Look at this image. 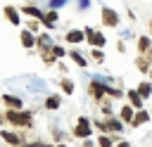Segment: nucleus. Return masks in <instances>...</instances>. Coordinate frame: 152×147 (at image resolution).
<instances>
[{"mask_svg": "<svg viewBox=\"0 0 152 147\" xmlns=\"http://www.w3.org/2000/svg\"><path fill=\"white\" fill-rule=\"evenodd\" d=\"M50 52L55 55V59H62V57H66V50H64L62 45H52V47H50Z\"/></svg>", "mask_w": 152, "mask_h": 147, "instance_id": "obj_25", "label": "nucleus"}, {"mask_svg": "<svg viewBox=\"0 0 152 147\" xmlns=\"http://www.w3.org/2000/svg\"><path fill=\"white\" fill-rule=\"evenodd\" d=\"M19 147H55V145H48V142H38L36 140V142H21Z\"/></svg>", "mask_w": 152, "mask_h": 147, "instance_id": "obj_28", "label": "nucleus"}, {"mask_svg": "<svg viewBox=\"0 0 152 147\" xmlns=\"http://www.w3.org/2000/svg\"><path fill=\"white\" fill-rule=\"evenodd\" d=\"M66 55L71 57V62H74L76 66H81V69H86V66H88V59H86V57H83V55H81V52H78L76 47H74V50H69Z\"/></svg>", "mask_w": 152, "mask_h": 147, "instance_id": "obj_17", "label": "nucleus"}, {"mask_svg": "<svg viewBox=\"0 0 152 147\" xmlns=\"http://www.w3.org/2000/svg\"><path fill=\"white\" fill-rule=\"evenodd\" d=\"M59 88H62V92L71 95V92H74V81H69V78H62V81H59Z\"/></svg>", "mask_w": 152, "mask_h": 147, "instance_id": "obj_24", "label": "nucleus"}, {"mask_svg": "<svg viewBox=\"0 0 152 147\" xmlns=\"http://www.w3.org/2000/svg\"><path fill=\"white\" fill-rule=\"evenodd\" d=\"M2 121H5V119H2V114H0V126H2Z\"/></svg>", "mask_w": 152, "mask_h": 147, "instance_id": "obj_34", "label": "nucleus"}, {"mask_svg": "<svg viewBox=\"0 0 152 147\" xmlns=\"http://www.w3.org/2000/svg\"><path fill=\"white\" fill-rule=\"evenodd\" d=\"M2 104H5L7 109H24V102H21V97H17V95H10V92H5V95H2Z\"/></svg>", "mask_w": 152, "mask_h": 147, "instance_id": "obj_11", "label": "nucleus"}, {"mask_svg": "<svg viewBox=\"0 0 152 147\" xmlns=\"http://www.w3.org/2000/svg\"><path fill=\"white\" fill-rule=\"evenodd\" d=\"M133 111H135V109H133L131 104H124V107L119 109V119H121V123H128V126H131V119H133Z\"/></svg>", "mask_w": 152, "mask_h": 147, "instance_id": "obj_19", "label": "nucleus"}, {"mask_svg": "<svg viewBox=\"0 0 152 147\" xmlns=\"http://www.w3.org/2000/svg\"><path fill=\"white\" fill-rule=\"evenodd\" d=\"M19 14H26V17H31V19H38V21H40V17H43V9H38L36 5H24V7L19 9Z\"/></svg>", "mask_w": 152, "mask_h": 147, "instance_id": "obj_15", "label": "nucleus"}, {"mask_svg": "<svg viewBox=\"0 0 152 147\" xmlns=\"http://www.w3.org/2000/svg\"><path fill=\"white\" fill-rule=\"evenodd\" d=\"M90 57H93L95 62H102V59H104V52H102V47H93V50H90Z\"/></svg>", "mask_w": 152, "mask_h": 147, "instance_id": "obj_26", "label": "nucleus"}, {"mask_svg": "<svg viewBox=\"0 0 152 147\" xmlns=\"http://www.w3.org/2000/svg\"><path fill=\"white\" fill-rule=\"evenodd\" d=\"M126 97H128V104H131L133 109H142V97L138 95V90H128Z\"/></svg>", "mask_w": 152, "mask_h": 147, "instance_id": "obj_18", "label": "nucleus"}, {"mask_svg": "<svg viewBox=\"0 0 152 147\" xmlns=\"http://www.w3.org/2000/svg\"><path fill=\"white\" fill-rule=\"evenodd\" d=\"M150 47H152L150 38H147V36H140V38H138V52H147Z\"/></svg>", "mask_w": 152, "mask_h": 147, "instance_id": "obj_22", "label": "nucleus"}, {"mask_svg": "<svg viewBox=\"0 0 152 147\" xmlns=\"http://www.w3.org/2000/svg\"><path fill=\"white\" fill-rule=\"evenodd\" d=\"M2 14H5V19L12 24V26H19L21 24V17H19V9L14 7V5H5L2 7Z\"/></svg>", "mask_w": 152, "mask_h": 147, "instance_id": "obj_7", "label": "nucleus"}, {"mask_svg": "<svg viewBox=\"0 0 152 147\" xmlns=\"http://www.w3.org/2000/svg\"><path fill=\"white\" fill-rule=\"evenodd\" d=\"M88 92H90V97L95 100V102H102V97H121L124 92L121 90H116V88H109V85H104L102 81H90V85H88Z\"/></svg>", "mask_w": 152, "mask_h": 147, "instance_id": "obj_1", "label": "nucleus"}, {"mask_svg": "<svg viewBox=\"0 0 152 147\" xmlns=\"http://www.w3.org/2000/svg\"><path fill=\"white\" fill-rule=\"evenodd\" d=\"M102 126H104V133H121L124 130V123H121V119L119 116H104V121H102Z\"/></svg>", "mask_w": 152, "mask_h": 147, "instance_id": "obj_6", "label": "nucleus"}, {"mask_svg": "<svg viewBox=\"0 0 152 147\" xmlns=\"http://www.w3.org/2000/svg\"><path fill=\"white\" fill-rule=\"evenodd\" d=\"M97 147H114V140L107 133H102V135H97Z\"/></svg>", "mask_w": 152, "mask_h": 147, "instance_id": "obj_23", "label": "nucleus"}, {"mask_svg": "<svg viewBox=\"0 0 152 147\" xmlns=\"http://www.w3.org/2000/svg\"><path fill=\"white\" fill-rule=\"evenodd\" d=\"M116 147H131V145H128V142H124V140H121V142H119V145H116Z\"/></svg>", "mask_w": 152, "mask_h": 147, "instance_id": "obj_31", "label": "nucleus"}, {"mask_svg": "<svg viewBox=\"0 0 152 147\" xmlns=\"http://www.w3.org/2000/svg\"><path fill=\"white\" fill-rule=\"evenodd\" d=\"M40 59H43L45 64H55V62H57V59H55V55H52L50 50H45V52H40Z\"/></svg>", "mask_w": 152, "mask_h": 147, "instance_id": "obj_27", "label": "nucleus"}, {"mask_svg": "<svg viewBox=\"0 0 152 147\" xmlns=\"http://www.w3.org/2000/svg\"><path fill=\"white\" fill-rule=\"evenodd\" d=\"M59 104H62V97L59 95H48L45 97V109L55 111V109H59Z\"/></svg>", "mask_w": 152, "mask_h": 147, "instance_id": "obj_20", "label": "nucleus"}, {"mask_svg": "<svg viewBox=\"0 0 152 147\" xmlns=\"http://www.w3.org/2000/svg\"><path fill=\"white\" fill-rule=\"evenodd\" d=\"M64 0H52V7H57V5H62Z\"/></svg>", "mask_w": 152, "mask_h": 147, "instance_id": "obj_30", "label": "nucleus"}, {"mask_svg": "<svg viewBox=\"0 0 152 147\" xmlns=\"http://www.w3.org/2000/svg\"><path fill=\"white\" fill-rule=\"evenodd\" d=\"M40 24H43L45 28H55V24H57V9H48V12H43Z\"/></svg>", "mask_w": 152, "mask_h": 147, "instance_id": "obj_13", "label": "nucleus"}, {"mask_svg": "<svg viewBox=\"0 0 152 147\" xmlns=\"http://www.w3.org/2000/svg\"><path fill=\"white\" fill-rule=\"evenodd\" d=\"M135 90H138V95H140L142 100H147V97L152 95V83H150V81H142V83H140Z\"/></svg>", "mask_w": 152, "mask_h": 147, "instance_id": "obj_21", "label": "nucleus"}, {"mask_svg": "<svg viewBox=\"0 0 152 147\" xmlns=\"http://www.w3.org/2000/svg\"><path fill=\"white\" fill-rule=\"evenodd\" d=\"M135 66H138L142 74H147V71H150V66H152V47H150L147 52H140V57L135 59Z\"/></svg>", "mask_w": 152, "mask_h": 147, "instance_id": "obj_8", "label": "nucleus"}, {"mask_svg": "<svg viewBox=\"0 0 152 147\" xmlns=\"http://www.w3.org/2000/svg\"><path fill=\"white\" fill-rule=\"evenodd\" d=\"M147 121H150V114H147L145 109H135V111H133V119H131V126L138 128V126H142V123H147Z\"/></svg>", "mask_w": 152, "mask_h": 147, "instance_id": "obj_14", "label": "nucleus"}, {"mask_svg": "<svg viewBox=\"0 0 152 147\" xmlns=\"http://www.w3.org/2000/svg\"><path fill=\"white\" fill-rule=\"evenodd\" d=\"M55 147H66V145H64V142H59V145H55Z\"/></svg>", "mask_w": 152, "mask_h": 147, "instance_id": "obj_32", "label": "nucleus"}, {"mask_svg": "<svg viewBox=\"0 0 152 147\" xmlns=\"http://www.w3.org/2000/svg\"><path fill=\"white\" fill-rule=\"evenodd\" d=\"M19 43H21V47H24V50L36 47V33H31L28 28H21V33H19Z\"/></svg>", "mask_w": 152, "mask_h": 147, "instance_id": "obj_9", "label": "nucleus"}, {"mask_svg": "<svg viewBox=\"0 0 152 147\" xmlns=\"http://www.w3.org/2000/svg\"><path fill=\"white\" fill-rule=\"evenodd\" d=\"M2 119L7 123L17 126V128H31V123H33V116L28 111H24V109H7L2 114Z\"/></svg>", "mask_w": 152, "mask_h": 147, "instance_id": "obj_2", "label": "nucleus"}, {"mask_svg": "<svg viewBox=\"0 0 152 147\" xmlns=\"http://www.w3.org/2000/svg\"><path fill=\"white\" fill-rule=\"evenodd\" d=\"M0 138H2L10 147H19V145L24 142V138H21L19 133H14V130H0Z\"/></svg>", "mask_w": 152, "mask_h": 147, "instance_id": "obj_10", "label": "nucleus"}, {"mask_svg": "<svg viewBox=\"0 0 152 147\" xmlns=\"http://www.w3.org/2000/svg\"><path fill=\"white\" fill-rule=\"evenodd\" d=\"M64 40H66L69 45H78V43H83V40H86V36H83V31H81V28H71V31H66Z\"/></svg>", "mask_w": 152, "mask_h": 147, "instance_id": "obj_12", "label": "nucleus"}, {"mask_svg": "<svg viewBox=\"0 0 152 147\" xmlns=\"http://www.w3.org/2000/svg\"><path fill=\"white\" fill-rule=\"evenodd\" d=\"M83 36H86V40H88L90 47H104V43H107V38L102 36V31H95V28H83Z\"/></svg>", "mask_w": 152, "mask_h": 147, "instance_id": "obj_4", "label": "nucleus"}, {"mask_svg": "<svg viewBox=\"0 0 152 147\" xmlns=\"http://www.w3.org/2000/svg\"><path fill=\"white\" fill-rule=\"evenodd\" d=\"M147 74H150V78H152V66H150V71H147Z\"/></svg>", "mask_w": 152, "mask_h": 147, "instance_id": "obj_33", "label": "nucleus"}, {"mask_svg": "<svg viewBox=\"0 0 152 147\" xmlns=\"http://www.w3.org/2000/svg\"><path fill=\"white\" fill-rule=\"evenodd\" d=\"M102 24L104 26H109V28H116L119 26V14H116V9H112V7H102Z\"/></svg>", "mask_w": 152, "mask_h": 147, "instance_id": "obj_5", "label": "nucleus"}, {"mask_svg": "<svg viewBox=\"0 0 152 147\" xmlns=\"http://www.w3.org/2000/svg\"><path fill=\"white\" fill-rule=\"evenodd\" d=\"M150 31H152V21H150Z\"/></svg>", "mask_w": 152, "mask_h": 147, "instance_id": "obj_35", "label": "nucleus"}, {"mask_svg": "<svg viewBox=\"0 0 152 147\" xmlns=\"http://www.w3.org/2000/svg\"><path fill=\"white\" fill-rule=\"evenodd\" d=\"M38 26H40V21H38V19H31V21H28V26H26V28H28V31H31V33H36V31H38Z\"/></svg>", "mask_w": 152, "mask_h": 147, "instance_id": "obj_29", "label": "nucleus"}, {"mask_svg": "<svg viewBox=\"0 0 152 147\" xmlns=\"http://www.w3.org/2000/svg\"><path fill=\"white\" fill-rule=\"evenodd\" d=\"M36 45H38L40 52H45V50L52 47V38H50L48 33H40V36H36Z\"/></svg>", "mask_w": 152, "mask_h": 147, "instance_id": "obj_16", "label": "nucleus"}, {"mask_svg": "<svg viewBox=\"0 0 152 147\" xmlns=\"http://www.w3.org/2000/svg\"><path fill=\"white\" fill-rule=\"evenodd\" d=\"M71 133H74V138H78V140L90 138V135H93V121L86 119V116H78V119H76V126H74Z\"/></svg>", "mask_w": 152, "mask_h": 147, "instance_id": "obj_3", "label": "nucleus"}]
</instances>
